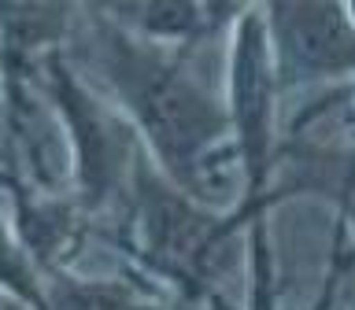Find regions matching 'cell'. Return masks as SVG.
<instances>
[{"mask_svg":"<svg viewBox=\"0 0 355 310\" xmlns=\"http://www.w3.org/2000/svg\"><path fill=\"white\" fill-rule=\"evenodd\" d=\"M41 71L49 78V93L55 100V107H60L67 129H71V140H74V177H78V192H82V207L100 210L111 199V192H115L126 159L137 155V148L119 152L126 144L122 137H126L130 122L107 115L82 89L78 74L71 71V63L60 52L44 55Z\"/></svg>","mask_w":355,"mask_h":310,"instance_id":"cell-5","label":"cell"},{"mask_svg":"<svg viewBox=\"0 0 355 310\" xmlns=\"http://www.w3.org/2000/svg\"><path fill=\"white\" fill-rule=\"evenodd\" d=\"M111 22L130 30L133 37L148 44H178V48H193V44L215 37L222 30H233V22L244 15L241 4H104L100 8Z\"/></svg>","mask_w":355,"mask_h":310,"instance_id":"cell-6","label":"cell"},{"mask_svg":"<svg viewBox=\"0 0 355 310\" xmlns=\"http://www.w3.org/2000/svg\"><path fill=\"white\" fill-rule=\"evenodd\" d=\"M252 244V310H274V262H270V244H266V218H255L248 229ZM218 310H226L215 303Z\"/></svg>","mask_w":355,"mask_h":310,"instance_id":"cell-9","label":"cell"},{"mask_svg":"<svg viewBox=\"0 0 355 310\" xmlns=\"http://www.w3.org/2000/svg\"><path fill=\"white\" fill-rule=\"evenodd\" d=\"M277 89H315L355 78L352 4H263Z\"/></svg>","mask_w":355,"mask_h":310,"instance_id":"cell-4","label":"cell"},{"mask_svg":"<svg viewBox=\"0 0 355 310\" xmlns=\"http://www.w3.org/2000/svg\"><path fill=\"white\" fill-rule=\"evenodd\" d=\"M133 196V240L130 255L148 273L171 281L189 303H215V277L230 259V248L266 207L237 203L230 210L207 207L182 192L155 170V163L137 148L130 163Z\"/></svg>","mask_w":355,"mask_h":310,"instance_id":"cell-2","label":"cell"},{"mask_svg":"<svg viewBox=\"0 0 355 310\" xmlns=\"http://www.w3.org/2000/svg\"><path fill=\"white\" fill-rule=\"evenodd\" d=\"M41 288L49 310H159L122 281H82V277H67V270H60L55 284L41 281Z\"/></svg>","mask_w":355,"mask_h":310,"instance_id":"cell-7","label":"cell"},{"mask_svg":"<svg viewBox=\"0 0 355 310\" xmlns=\"http://www.w3.org/2000/svg\"><path fill=\"white\" fill-rule=\"evenodd\" d=\"M89 26L96 71L115 93L130 129H137L144 155L182 192L222 210L237 196V181H244L226 104L211 96L178 55L133 37L100 8L89 11Z\"/></svg>","mask_w":355,"mask_h":310,"instance_id":"cell-1","label":"cell"},{"mask_svg":"<svg viewBox=\"0 0 355 310\" xmlns=\"http://www.w3.org/2000/svg\"><path fill=\"white\" fill-rule=\"evenodd\" d=\"M355 270V174H348V181L337 192V229H333V251H329V281L322 288V299L315 310H326L337 295V288L344 284V277Z\"/></svg>","mask_w":355,"mask_h":310,"instance_id":"cell-8","label":"cell"},{"mask_svg":"<svg viewBox=\"0 0 355 310\" xmlns=\"http://www.w3.org/2000/svg\"><path fill=\"white\" fill-rule=\"evenodd\" d=\"M230 44V93H226V118L233 133V148L244 174V199L248 207L282 203V192H274V166H277V74L270 60V41H266L263 4H248L244 15L233 22Z\"/></svg>","mask_w":355,"mask_h":310,"instance_id":"cell-3","label":"cell"}]
</instances>
